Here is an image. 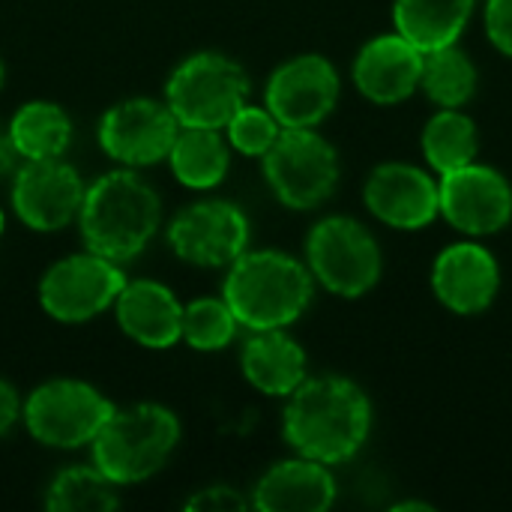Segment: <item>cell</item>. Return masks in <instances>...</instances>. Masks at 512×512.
I'll return each mask as SVG.
<instances>
[{"instance_id":"2","label":"cell","mask_w":512,"mask_h":512,"mask_svg":"<svg viewBox=\"0 0 512 512\" xmlns=\"http://www.w3.org/2000/svg\"><path fill=\"white\" fill-rule=\"evenodd\" d=\"M159 222V195L132 168L108 171L93 186H87L78 213L84 246L114 264L138 258L156 237Z\"/></svg>"},{"instance_id":"30","label":"cell","mask_w":512,"mask_h":512,"mask_svg":"<svg viewBox=\"0 0 512 512\" xmlns=\"http://www.w3.org/2000/svg\"><path fill=\"white\" fill-rule=\"evenodd\" d=\"M486 33L501 54L512 57V0H486Z\"/></svg>"},{"instance_id":"29","label":"cell","mask_w":512,"mask_h":512,"mask_svg":"<svg viewBox=\"0 0 512 512\" xmlns=\"http://www.w3.org/2000/svg\"><path fill=\"white\" fill-rule=\"evenodd\" d=\"M246 507L249 501L231 486H207L186 501V510L192 512H240Z\"/></svg>"},{"instance_id":"16","label":"cell","mask_w":512,"mask_h":512,"mask_svg":"<svg viewBox=\"0 0 512 512\" xmlns=\"http://www.w3.org/2000/svg\"><path fill=\"white\" fill-rule=\"evenodd\" d=\"M501 288V267L495 255L480 243L447 246L432 267L435 297L456 315L486 312Z\"/></svg>"},{"instance_id":"31","label":"cell","mask_w":512,"mask_h":512,"mask_svg":"<svg viewBox=\"0 0 512 512\" xmlns=\"http://www.w3.org/2000/svg\"><path fill=\"white\" fill-rule=\"evenodd\" d=\"M21 420V399H18V390L0 378V438Z\"/></svg>"},{"instance_id":"23","label":"cell","mask_w":512,"mask_h":512,"mask_svg":"<svg viewBox=\"0 0 512 512\" xmlns=\"http://www.w3.org/2000/svg\"><path fill=\"white\" fill-rule=\"evenodd\" d=\"M9 135L21 159H57L72 141V120L57 102H27L9 120Z\"/></svg>"},{"instance_id":"14","label":"cell","mask_w":512,"mask_h":512,"mask_svg":"<svg viewBox=\"0 0 512 512\" xmlns=\"http://www.w3.org/2000/svg\"><path fill=\"white\" fill-rule=\"evenodd\" d=\"M441 216L471 234L486 237L507 228L512 219L510 180L489 165H465L450 174H441Z\"/></svg>"},{"instance_id":"26","label":"cell","mask_w":512,"mask_h":512,"mask_svg":"<svg viewBox=\"0 0 512 512\" xmlns=\"http://www.w3.org/2000/svg\"><path fill=\"white\" fill-rule=\"evenodd\" d=\"M117 507V483H111L96 465L63 468L45 495V510L51 512H111Z\"/></svg>"},{"instance_id":"4","label":"cell","mask_w":512,"mask_h":512,"mask_svg":"<svg viewBox=\"0 0 512 512\" xmlns=\"http://www.w3.org/2000/svg\"><path fill=\"white\" fill-rule=\"evenodd\" d=\"M180 444V420L165 405L141 402L108 417L90 444L93 465L117 486L144 483L159 474Z\"/></svg>"},{"instance_id":"28","label":"cell","mask_w":512,"mask_h":512,"mask_svg":"<svg viewBox=\"0 0 512 512\" xmlns=\"http://www.w3.org/2000/svg\"><path fill=\"white\" fill-rule=\"evenodd\" d=\"M228 132V144L243 153V156H264L273 141L279 138L282 132V123L270 114V108H258V105H243L231 123L225 126Z\"/></svg>"},{"instance_id":"1","label":"cell","mask_w":512,"mask_h":512,"mask_svg":"<svg viewBox=\"0 0 512 512\" xmlns=\"http://www.w3.org/2000/svg\"><path fill=\"white\" fill-rule=\"evenodd\" d=\"M372 432L369 396L348 378H306L285 405L282 435L306 459L339 465L354 459Z\"/></svg>"},{"instance_id":"13","label":"cell","mask_w":512,"mask_h":512,"mask_svg":"<svg viewBox=\"0 0 512 512\" xmlns=\"http://www.w3.org/2000/svg\"><path fill=\"white\" fill-rule=\"evenodd\" d=\"M339 102V72L321 54L285 60L267 81L264 105L285 129H312Z\"/></svg>"},{"instance_id":"10","label":"cell","mask_w":512,"mask_h":512,"mask_svg":"<svg viewBox=\"0 0 512 512\" xmlns=\"http://www.w3.org/2000/svg\"><path fill=\"white\" fill-rule=\"evenodd\" d=\"M168 246L186 264L231 267L249 246V219L225 198L195 201L171 219Z\"/></svg>"},{"instance_id":"8","label":"cell","mask_w":512,"mask_h":512,"mask_svg":"<svg viewBox=\"0 0 512 512\" xmlns=\"http://www.w3.org/2000/svg\"><path fill=\"white\" fill-rule=\"evenodd\" d=\"M312 276L336 297H363L381 279V249L375 237L348 216H327L306 237Z\"/></svg>"},{"instance_id":"35","label":"cell","mask_w":512,"mask_h":512,"mask_svg":"<svg viewBox=\"0 0 512 512\" xmlns=\"http://www.w3.org/2000/svg\"><path fill=\"white\" fill-rule=\"evenodd\" d=\"M0 234H3V210H0Z\"/></svg>"},{"instance_id":"7","label":"cell","mask_w":512,"mask_h":512,"mask_svg":"<svg viewBox=\"0 0 512 512\" xmlns=\"http://www.w3.org/2000/svg\"><path fill=\"white\" fill-rule=\"evenodd\" d=\"M273 195L291 210L321 207L339 183V156L315 129H285L261 156Z\"/></svg>"},{"instance_id":"24","label":"cell","mask_w":512,"mask_h":512,"mask_svg":"<svg viewBox=\"0 0 512 512\" xmlns=\"http://www.w3.org/2000/svg\"><path fill=\"white\" fill-rule=\"evenodd\" d=\"M477 147V126L459 108H441L423 129V153L438 174L471 165L477 159Z\"/></svg>"},{"instance_id":"21","label":"cell","mask_w":512,"mask_h":512,"mask_svg":"<svg viewBox=\"0 0 512 512\" xmlns=\"http://www.w3.org/2000/svg\"><path fill=\"white\" fill-rule=\"evenodd\" d=\"M477 0H396L393 24L423 54L456 45Z\"/></svg>"},{"instance_id":"6","label":"cell","mask_w":512,"mask_h":512,"mask_svg":"<svg viewBox=\"0 0 512 512\" xmlns=\"http://www.w3.org/2000/svg\"><path fill=\"white\" fill-rule=\"evenodd\" d=\"M114 405L87 381L54 378L30 390L21 405V420L33 441L54 450H78L93 444Z\"/></svg>"},{"instance_id":"3","label":"cell","mask_w":512,"mask_h":512,"mask_svg":"<svg viewBox=\"0 0 512 512\" xmlns=\"http://www.w3.org/2000/svg\"><path fill=\"white\" fill-rule=\"evenodd\" d=\"M312 270L297 258L261 249L243 252L225 276L222 297L246 330H285L312 303Z\"/></svg>"},{"instance_id":"11","label":"cell","mask_w":512,"mask_h":512,"mask_svg":"<svg viewBox=\"0 0 512 512\" xmlns=\"http://www.w3.org/2000/svg\"><path fill=\"white\" fill-rule=\"evenodd\" d=\"M177 132L180 120L168 102L150 96L123 99L111 105L99 120L102 150L126 168H147L168 159Z\"/></svg>"},{"instance_id":"33","label":"cell","mask_w":512,"mask_h":512,"mask_svg":"<svg viewBox=\"0 0 512 512\" xmlns=\"http://www.w3.org/2000/svg\"><path fill=\"white\" fill-rule=\"evenodd\" d=\"M393 510H432V507H429V504H420V501H417V504L411 501V504H396Z\"/></svg>"},{"instance_id":"17","label":"cell","mask_w":512,"mask_h":512,"mask_svg":"<svg viewBox=\"0 0 512 512\" xmlns=\"http://www.w3.org/2000/svg\"><path fill=\"white\" fill-rule=\"evenodd\" d=\"M423 60L426 54L402 33L375 36L354 60V84L375 105H399L417 93Z\"/></svg>"},{"instance_id":"27","label":"cell","mask_w":512,"mask_h":512,"mask_svg":"<svg viewBox=\"0 0 512 512\" xmlns=\"http://www.w3.org/2000/svg\"><path fill=\"white\" fill-rule=\"evenodd\" d=\"M240 321L225 297H198L183 306V342L195 351H222L234 342Z\"/></svg>"},{"instance_id":"19","label":"cell","mask_w":512,"mask_h":512,"mask_svg":"<svg viewBox=\"0 0 512 512\" xmlns=\"http://www.w3.org/2000/svg\"><path fill=\"white\" fill-rule=\"evenodd\" d=\"M336 501V480L324 462L288 459L273 465L252 492V507L261 512H324Z\"/></svg>"},{"instance_id":"18","label":"cell","mask_w":512,"mask_h":512,"mask_svg":"<svg viewBox=\"0 0 512 512\" xmlns=\"http://www.w3.org/2000/svg\"><path fill=\"white\" fill-rule=\"evenodd\" d=\"M114 312L120 330L141 348L165 351L174 348L183 336V303L162 282H126L114 303Z\"/></svg>"},{"instance_id":"34","label":"cell","mask_w":512,"mask_h":512,"mask_svg":"<svg viewBox=\"0 0 512 512\" xmlns=\"http://www.w3.org/2000/svg\"><path fill=\"white\" fill-rule=\"evenodd\" d=\"M3 75H6V72H3V60H0V87H3Z\"/></svg>"},{"instance_id":"5","label":"cell","mask_w":512,"mask_h":512,"mask_svg":"<svg viewBox=\"0 0 512 512\" xmlns=\"http://www.w3.org/2000/svg\"><path fill=\"white\" fill-rule=\"evenodd\" d=\"M249 75L243 66L219 51H198L186 57L165 84V102L180 126L225 129L246 105Z\"/></svg>"},{"instance_id":"32","label":"cell","mask_w":512,"mask_h":512,"mask_svg":"<svg viewBox=\"0 0 512 512\" xmlns=\"http://www.w3.org/2000/svg\"><path fill=\"white\" fill-rule=\"evenodd\" d=\"M18 159H21V156H18V150H15V144H12L9 126H6V129L0 126V177H3V174H12Z\"/></svg>"},{"instance_id":"15","label":"cell","mask_w":512,"mask_h":512,"mask_svg":"<svg viewBox=\"0 0 512 512\" xmlns=\"http://www.w3.org/2000/svg\"><path fill=\"white\" fill-rule=\"evenodd\" d=\"M363 198L375 219L399 231H420L441 213V189L435 177L405 162L378 165L366 180Z\"/></svg>"},{"instance_id":"9","label":"cell","mask_w":512,"mask_h":512,"mask_svg":"<svg viewBox=\"0 0 512 512\" xmlns=\"http://www.w3.org/2000/svg\"><path fill=\"white\" fill-rule=\"evenodd\" d=\"M126 282L120 264L87 249L60 258L45 270L39 282V306L60 324H84L114 306Z\"/></svg>"},{"instance_id":"25","label":"cell","mask_w":512,"mask_h":512,"mask_svg":"<svg viewBox=\"0 0 512 512\" xmlns=\"http://www.w3.org/2000/svg\"><path fill=\"white\" fill-rule=\"evenodd\" d=\"M420 87L438 108H462L477 93V66L456 45L429 51L423 60Z\"/></svg>"},{"instance_id":"12","label":"cell","mask_w":512,"mask_h":512,"mask_svg":"<svg viewBox=\"0 0 512 512\" xmlns=\"http://www.w3.org/2000/svg\"><path fill=\"white\" fill-rule=\"evenodd\" d=\"M84 192L81 174L63 156L24 159L12 171V210L30 231L51 234L72 225L81 213Z\"/></svg>"},{"instance_id":"22","label":"cell","mask_w":512,"mask_h":512,"mask_svg":"<svg viewBox=\"0 0 512 512\" xmlns=\"http://www.w3.org/2000/svg\"><path fill=\"white\" fill-rule=\"evenodd\" d=\"M174 177L189 189H213L225 180L231 165V144L219 129L180 126L168 153Z\"/></svg>"},{"instance_id":"20","label":"cell","mask_w":512,"mask_h":512,"mask_svg":"<svg viewBox=\"0 0 512 512\" xmlns=\"http://www.w3.org/2000/svg\"><path fill=\"white\" fill-rule=\"evenodd\" d=\"M240 366L264 396L288 399L306 381V351L285 330H255L240 351Z\"/></svg>"}]
</instances>
